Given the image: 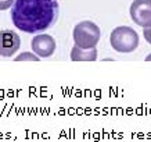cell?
Here are the masks:
<instances>
[{"mask_svg":"<svg viewBox=\"0 0 151 142\" xmlns=\"http://www.w3.org/2000/svg\"><path fill=\"white\" fill-rule=\"evenodd\" d=\"M110 43L119 53H130L139 46V35L130 27H116L110 35Z\"/></svg>","mask_w":151,"mask_h":142,"instance_id":"obj_2","label":"cell"},{"mask_svg":"<svg viewBox=\"0 0 151 142\" xmlns=\"http://www.w3.org/2000/svg\"><path fill=\"white\" fill-rule=\"evenodd\" d=\"M32 50L39 57H49L55 50V41L54 38L47 33H39L31 42Z\"/></svg>","mask_w":151,"mask_h":142,"instance_id":"obj_5","label":"cell"},{"mask_svg":"<svg viewBox=\"0 0 151 142\" xmlns=\"http://www.w3.org/2000/svg\"><path fill=\"white\" fill-rule=\"evenodd\" d=\"M130 17L139 27H151V0H134L130 4Z\"/></svg>","mask_w":151,"mask_h":142,"instance_id":"obj_4","label":"cell"},{"mask_svg":"<svg viewBox=\"0 0 151 142\" xmlns=\"http://www.w3.org/2000/svg\"><path fill=\"white\" fill-rule=\"evenodd\" d=\"M143 35H144V39L151 45V27L143 28Z\"/></svg>","mask_w":151,"mask_h":142,"instance_id":"obj_10","label":"cell"},{"mask_svg":"<svg viewBox=\"0 0 151 142\" xmlns=\"http://www.w3.org/2000/svg\"><path fill=\"white\" fill-rule=\"evenodd\" d=\"M14 1H15V0H0V10L3 11V10L10 9V7L14 4Z\"/></svg>","mask_w":151,"mask_h":142,"instance_id":"obj_9","label":"cell"},{"mask_svg":"<svg viewBox=\"0 0 151 142\" xmlns=\"http://www.w3.org/2000/svg\"><path fill=\"white\" fill-rule=\"evenodd\" d=\"M21 39L15 32L6 29L0 32V56L3 57H10L15 55V52L19 49Z\"/></svg>","mask_w":151,"mask_h":142,"instance_id":"obj_6","label":"cell"},{"mask_svg":"<svg viewBox=\"0 0 151 142\" xmlns=\"http://www.w3.org/2000/svg\"><path fill=\"white\" fill-rule=\"evenodd\" d=\"M101 36L100 28L92 21H82L73 28V41L75 46L81 49L96 47Z\"/></svg>","mask_w":151,"mask_h":142,"instance_id":"obj_3","label":"cell"},{"mask_svg":"<svg viewBox=\"0 0 151 142\" xmlns=\"http://www.w3.org/2000/svg\"><path fill=\"white\" fill-rule=\"evenodd\" d=\"M57 0H15L11 20L19 31L27 33L43 32L58 18Z\"/></svg>","mask_w":151,"mask_h":142,"instance_id":"obj_1","label":"cell"},{"mask_svg":"<svg viewBox=\"0 0 151 142\" xmlns=\"http://www.w3.org/2000/svg\"><path fill=\"white\" fill-rule=\"evenodd\" d=\"M71 60L72 61H94L97 60V49H81L78 46H73L71 49Z\"/></svg>","mask_w":151,"mask_h":142,"instance_id":"obj_7","label":"cell"},{"mask_svg":"<svg viewBox=\"0 0 151 142\" xmlns=\"http://www.w3.org/2000/svg\"><path fill=\"white\" fill-rule=\"evenodd\" d=\"M146 61H151V53H150V55H148V56H147V57H146Z\"/></svg>","mask_w":151,"mask_h":142,"instance_id":"obj_11","label":"cell"},{"mask_svg":"<svg viewBox=\"0 0 151 142\" xmlns=\"http://www.w3.org/2000/svg\"><path fill=\"white\" fill-rule=\"evenodd\" d=\"M39 56H35L32 55V53H29V52H24V53H21L19 56H17L15 57V61H24V60H31V61H39Z\"/></svg>","mask_w":151,"mask_h":142,"instance_id":"obj_8","label":"cell"}]
</instances>
